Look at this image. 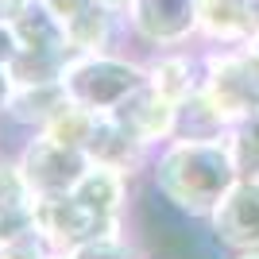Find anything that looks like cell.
Listing matches in <instances>:
<instances>
[{"label": "cell", "mask_w": 259, "mask_h": 259, "mask_svg": "<svg viewBox=\"0 0 259 259\" xmlns=\"http://www.w3.org/2000/svg\"><path fill=\"white\" fill-rule=\"evenodd\" d=\"M20 174L31 197H47V194H70L81 174L89 170V155L77 147H66L47 132H27L23 147L16 151Z\"/></svg>", "instance_id": "obj_5"}, {"label": "cell", "mask_w": 259, "mask_h": 259, "mask_svg": "<svg viewBox=\"0 0 259 259\" xmlns=\"http://www.w3.org/2000/svg\"><path fill=\"white\" fill-rule=\"evenodd\" d=\"M205 81V54H194L190 47H166L147 62V85L166 101L182 105Z\"/></svg>", "instance_id": "obj_11"}, {"label": "cell", "mask_w": 259, "mask_h": 259, "mask_svg": "<svg viewBox=\"0 0 259 259\" xmlns=\"http://www.w3.org/2000/svg\"><path fill=\"white\" fill-rule=\"evenodd\" d=\"M244 47H251V51L259 54V27H255V35H251V39H248V43H244Z\"/></svg>", "instance_id": "obj_27"}, {"label": "cell", "mask_w": 259, "mask_h": 259, "mask_svg": "<svg viewBox=\"0 0 259 259\" xmlns=\"http://www.w3.org/2000/svg\"><path fill=\"white\" fill-rule=\"evenodd\" d=\"M23 4H27V0H0V20H12Z\"/></svg>", "instance_id": "obj_24"}, {"label": "cell", "mask_w": 259, "mask_h": 259, "mask_svg": "<svg viewBox=\"0 0 259 259\" xmlns=\"http://www.w3.org/2000/svg\"><path fill=\"white\" fill-rule=\"evenodd\" d=\"M101 4H105V8H112V12H120V16H124V12H128V4H132V0H101Z\"/></svg>", "instance_id": "obj_25"}, {"label": "cell", "mask_w": 259, "mask_h": 259, "mask_svg": "<svg viewBox=\"0 0 259 259\" xmlns=\"http://www.w3.org/2000/svg\"><path fill=\"white\" fill-rule=\"evenodd\" d=\"M232 162H236L240 178H259V112L248 120H240L225 132Z\"/></svg>", "instance_id": "obj_17"}, {"label": "cell", "mask_w": 259, "mask_h": 259, "mask_svg": "<svg viewBox=\"0 0 259 259\" xmlns=\"http://www.w3.org/2000/svg\"><path fill=\"white\" fill-rule=\"evenodd\" d=\"M259 27V0H197V39L240 47Z\"/></svg>", "instance_id": "obj_10"}, {"label": "cell", "mask_w": 259, "mask_h": 259, "mask_svg": "<svg viewBox=\"0 0 259 259\" xmlns=\"http://www.w3.org/2000/svg\"><path fill=\"white\" fill-rule=\"evenodd\" d=\"M23 213H31V190L23 182L16 155L0 151V221H12Z\"/></svg>", "instance_id": "obj_16"}, {"label": "cell", "mask_w": 259, "mask_h": 259, "mask_svg": "<svg viewBox=\"0 0 259 259\" xmlns=\"http://www.w3.org/2000/svg\"><path fill=\"white\" fill-rule=\"evenodd\" d=\"M43 4H47V8H51V12H54V16H58L62 23H70V20L77 16V12H85L89 4H93V0H43Z\"/></svg>", "instance_id": "obj_22"}, {"label": "cell", "mask_w": 259, "mask_h": 259, "mask_svg": "<svg viewBox=\"0 0 259 259\" xmlns=\"http://www.w3.org/2000/svg\"><path fill=\"white\" fill-rule=\"evenodd\" d=\"M66 105H70V97H66L62 81H16L8 101V120L27 132H47V124Z\"/></svg>", "instance_id": "obj_13"}, {"label": "cell", "mask_w": 259, "mask_h": 259, "mask_svg": "<svg viewBox=\"0 0 259 259\" xmlns=\"http://www.w3.org/2000/svg\"><path fill=\"white\" fill-rule=\"evenodd\" d=\"M58 81L74 105L89 108V112H112L120 101H128L147 81V62H136L116 51L70 54Z\"/></svg>", "instance_id": "obj_2"}, {"label": "cell", "mask_w": 259, "mask_h": 259, "mask_svg": "<svg viewBox=\"0 0 259 259\" xmlns=\"http://www.w3.org/2000/svg\"><path fill=\"white\" fill-rule=\"evenodd\" d=\"M147 170L162 201H170L178 213L197 217V221H205L240 178L225 136H213V140L174 136L151 155Z\"/></svg>", "instance_id": "obj_1"}, {"label": "cell", "mask_w": 259, "mask_h": 259, "mask_svg": "<svg viewBox=\"0 0 259 259\" xmlns=\"http://www.w3.org/2000/svg\"><path fill=\"white\" fill-rule=\"evenodd\" d=\"M51 255H54V248L35 232V225L0 240V259H51Z\"/></svg>", "instance_id": "obj_20"}, {"label": "cell", "mask_w": 259, "mask_h": 259, "mask_svg": "<svg viewBox=\"0 0 259 259\" xmlns=\"http://www.w3.org/2000/svg\"><path fill=\"white\" fill-rule=\"evenodd\" d=\"M217 244L228 251H255L259 248V178H236L217 209L205 217Z\"/></svg>", "instance_id": "obj_7"}, {"label": "cell", "mask_w": 259, "mask_h": 259, "mask_svg": "<svg viewBox=\"0 0 259 259\" xmlns=\"http://www.w3.org/2000/svg\"><path fill=\"white\" fill-rule=\"evenodd\" d=\"M124 23L140 43L155 51L186 47L197 39V0H132Z\"/></svg>", "instance_id": "obj_6"}, {"label": "cell", "mask_w": 259, "mask_h": 259, "mask_svg": "<svg viewBox=\"0 0 259 259\" xmlns=\"http://www.w3.org/2000/svg\"><path fill=\"white\" fill-rule=\"evenodd\" d=\"M97 116L101 112H89V108H81V105H70L58 112V116L47 124V136H54L58 143H66V147H77V151H85V143H89V136H93V124H97Z\"/></svg>", "instance_id": "obj_18"}, {"label": "cell", "mask_w": 259, "mask_h": 259, "mask_svg": "<svg viewBox=\"0 0 259 259\" xmlns=\"http://www.w3.org/2000/svg\"><path fill=\"white\" fill-rule=\"evenodd\" d=\"M108 116H116L120 124H124L143 147H151V151H159L166 140L178 136V105L166 101L162 93H155L147 81H143L128 101H120Z\"/></svg>", "instance_id": "obj_8"}, {"label": "cell", "mask_w": 259, "mask_h": 259, "mask_svg": "<svg viewBox=\"0 0 259 259\" xmlns=\"http://www.w3.org/2000/svg\"><path fill=\"white\" fill-rule=\"evenodd\" d=\"M12 27L20 35V43L27 54H54V58H70V47H66V23L47 8L43 0H27L16 16H12Z\"/></svg>", "instance_id": "obj_14"}, {"label": "cell", "mask_w": 259, "mask_h": 259, "mask_svg": "<svg viewBox=\"0 0 259 259\" xmlns=\"http://www.w3.org/2000/svg\"><path fill=\"white\" fill-rule=\"evenodd\" d=\"M209 108L217 120L232 128L259 112V54L251 47H213L205 51V81H201Z\"/></svg>", "instance_id": "obj_3"}, {"label": "cell", "mask_w": 259, "mask_h": 259, "mask_svg": "<svg viewBox=\"0 0 259 259\" xmlns=\"http://www.w3.org/2000/svg\"><path fill=\"white\" fill-rule=\"evenodd\" d=\"M51 259H70V255H58V251H54V255H51Z\"/></svg>", "instance_id": "obj_28"}, {"label": "cell", "mask_w": 259, "mask_h": 259, "mask_svg": "<svg viewBox=\"0 0 259 259\" xmlns=\"http://www.w3.org/2000/svg\"><path fill=\"white\" fill-rule=\"evenodd\" d=\"M85 155H89V162H97V166H112V170H124L128 178H136L140 170L151 166L155 151L143 147L116 116L101 112L97 124H93V136H89V143H85Z\"/></svg>", "instance_id": "obj_9"}, {"label": "cell", "mask_w": 259, "mask_h": 259, "mask_svg": "<svg viewBox=\"0 0 259 259\" xmlns=\"http://www.w3.org/2000/svg\"><path fill=\"white\" fill-rule=\"evenodd\" d=\"M70 259H143V251L124 228V232H108V236H97L81 248H74Z\"/></svg>", "instance_id": "obj_19"}, {"label": "cell", "mask_w": 259, "mask_h": 259, "mask_svg": "<svg viewBox=\"0 0 259 259\" xmlns=\"http://www.w3.org/2000/svg\"><path fill=\"white\" fill-rule=\"evenodd\" d=\"M12 89H16V77H12L8 66H0V120L8 116V101H12Z\"/></svg>", "instance_id": "obj_23"}, {"label": "cell", "mask_w": 259, "mask_h": 259, "mask_svg": "<svg viewBox=\"0 0 259 259\" xmlns=\"http://www.w3.org/2000/svg\"><path fill=\"white\" fill-rule=\"evenodd\" d=\"M132 182H136V178H128L124 170L89 162V170L81 174V182H77L70 194H74L85 209H93L97 217H105L112 225H124L128 201H132Z\"/></svg>", "instance_id": "obj_12"}, {"label": "cell", "mask_w": 259, "mask_h": 259, "mask_svg": "<svg viewBox=\"0 0 259 259\" xmlns=\"http://www.w3.org/2000/svg\"><path fill=\"white\" fill-rule=\"evenodd\" d=\"M120 12L105 8L101 0H93L85 12H77L74 20L66 23V47L70 54H93V51H112V39H116L120 27Z\"/></svg>", "instance_id": "obj_15"}, {"label": "cell", "mask_w": 259, "mask_h": 259, "mask_svg": "<svg viewBox=\"0 0 259 259\" xmlns=\"http://www.w3.org/2000/svg\"><path fill=\"white\" fill-rule=\"evenodd\" d=\"M31 225L58 255H70L74 248H81V244H89V240L108 236V232H124V228H128V225H112V221L97 217L93 209L81 205L74 194L31 197Z\"/></svg>", "instance_id": "obj_4"}, {"label": "cell", "mask_w": 259, "mask_h": 259, "mask_svg": "<svg viewBox=\"0 0 259 259\" xmlns=\"http://www.w3.org/2000/svg\"><path fill=\"white\" fill-rule=\"evenodd\" d=\"M232 259H259V248L255 251H232Z\"/></svg>", "instance_id": "obj_26"}, {"label": "cell", "mask_w": 259, "mask_h": 259, "mask_svg": "<svg viewBox=\"0 0 259 259\" xmlns=\"http://www.w3.org/2000/svg\"><path fill=\"white\" fill-rule=\"evenodd\" d=\"M23 54V43L20 35H16V27H12V20H0V66H16V58Z\"/></svg>", "instance_id": "obj_21"}]
</instances>
